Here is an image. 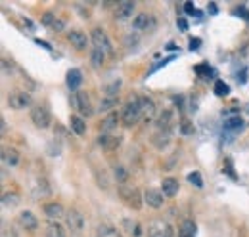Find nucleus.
<instances>
[{
	"label": "nucleus",
	"mask_w": 249,
	"mask_h": 237,
	"mask_svg": "<svg viewBox=\"0 0 249 237\" xmlns=\"http://www.w3.org/2000/svg\"><path fill=\"white\" fill-rule=\"evenodd\" d=\"M171 142V132L169 130H157L152 138V144L156 146L157 149H165Z\"/></svg>",
	"instance_id": "24"
},
{
	"label": "nucleus",
	"mask_w": 249,
	"mask_h": 237,
	"mask_svg": "<svg viewBox=\"0 0 249 237\" xmlns=\"http://www.w3.org/2000/svg\"><path fill=\"white\" fill-rule=\"evenodd\" d=\"M90 38H92L94 48L102 50V52H104L106 56L113 54V44H111V40H109L107 33L102 29V27H94L92 33H90Z\"/></svg>",
	"instance_id": "3"
},
{
	"label": "nucleus",
	"mask_w": 249,
	"mask_h": 237,
	"mask_svg": "<svg viewBox=\"0 0 249 237\" xmlns=\"http://www.w3.org/2000/svg\"><path fill=\"white\" fill-rule=\"evenodd\" d=\"M222 128L226 132H240L244 128V120L240 115H234V117H226L224 122H222Z\"/></svg>",
	"instance_id": "23"
},
{
	"label": "nucleus",
	"mask_w": 249,
	"mask_h": 237,
	"mask_svg": "<svg viewBox=\"0 0 249 237\" xmlns=\"http://www.w3.org/2000/svg\"><path fill=\"white\" fill-rule=\"evenodd\" d=\"M44 214H46V218L50 220V222H58V220H62L65 218V208L60 205V203H46L44 205Z\"/></svg>",
	"instance_id": "14"
},
{
	"label": "nucleus",
	"mask_w": 249,
	"mask_h": 237,
	"mask_svg": "<svg viewBox=\"0 0 249 237\" xmlns=\"http://www.w3.org/2000/svg\"><path fill=\"white\" fill-rule=\"evenodd\" d=\"M121 228H123L128 236H132V237L142 236V226H140L136 220H132V218H123V220H121Z\"/></svg>",
	"instance_id": "22"
},
{
	"label": "nucleus",
	"mask_w": 249,
	"mask_h": 237,
	"mask_svg": "<svg viewBox=\"0 0 249 237\" xmlns=\"http://www.w3.org/2000/svg\"><path fill=\"white\" fill-rule=\"evenodd\" d=\"M215 94L220 96V98H222V96H228V94H230L228 85H226L224 81H217V83H215Z\"/></svg>",
	"instance_id": "35"
},
{
	"label": "nucleus",
	"mask_w": 249,
	"mask_h": 237,
	"mask_svg": "<svg viewBox=\"0 0 249 237\" xmlns=\"http://www.w3.org/2000/svg\"><path fill=\"white\" fill-rule=\"evenodd\" d=\"M46 237H65V232L58 222H50L46 226Z\"/></svg>",
	"instance_id": "29"
},
{
	"label": "nucleus",
	"mask_w": 249,
	"mask_h": 237,
	"mask_svg": "<svg viewBox=\"0 0 249 237\" xmlns=\"http://www.w3.org/2000/svg\"><path fill=\"white\" fill-rule=\"evenodd\" d=\"M134 10H136V4H134L132 0H123V2H119V4L115 6V10H113V17H115L117 21H126V19L132 17Z\"/></svg>",
	"instance_id": "8"
},
{
	"label": "nucleus",
	"mask_w": 249,
	"mask_h": 237,
	"mask_svg": "<svg viewBox=\"0 0 249 237\" xmlns=\"http://www.w3.org/2000/svg\"><path fill=\"white\" fill-rule=\"evenodd\" d=\"M178 237H196V224H194L192 220H184V222L180 224Z\"/></svg>",
	"instance_id": "28"
},
{
	"label": "nucleus",
	"mask_w": 249,
	"mask_h": 237,
	"mask_svg": "<svg viewBox=\"0 0 249 237\" xmlns=\"http://www.w3.org/2000/svg\"><path fill=\"white\" fill-rule=\"evenodd\" d=\"M67 40H69V44H71L75 50H79V52L87 50V46H89V36L79 29L69 31V33H67Z\"/></svg>",
	"instance_id": "10"
},
{
	"label": "nucleus",
	"mask_w": 249,
	"mask_h": 237,
	"mask_svg": "<svg viewBox=\"0 0 249 237\" xmlns=\"http://www.w3.org/2000/svg\"><path fill=\"white\" fill-rule=\"evenodd\" d=\"M188 182L192 184V186H196V187H203V178L199 172H190L188 174Z\"/></svg>",
	"instance_id": "36"
},
{
	"label": "nucleus",
	"mask_w": 249,
	"mask_h": 237,
	"mask_svg": "<svg viewBox=\"0 0 249 237\" xmlns=\"http://www.w3.org/2000/svg\"><path fill=\"white\" fill-rule=\"evenodd\" d=\"M31 189H33V197H35V199L50 195V186H48V180H46V178H36Z\"/></svg>",
	"instance_id": "18"
},
{
	"label": "nucleus",
	"mask_w": 249,
	"mask_h": 237,
	"mask_svg": "<svg viewBox=\"0 0 249 237\" xmlns=\"http://www.w3.org/2000/svg\"><path fill=\"white\" fill-rule=\"evenodd\" d=\"M98 236L100 237H115V230H113V228H109V226H100Z\"/></svg>",
	"instance_id": "38"
},
{
	"label": "nucleus",
	"mask_w": 249,
	"mask_h": 237,
	"mask_svg": "<svg viewBox=\"0 0 249 237\" xmlns=\"http://www.w3.org/2000/svg\"><path fill=\"white\" fill-rule=\"evenodd\" d=\"M178 27L182 31H186L188 29V23H186V19H178Z\"/></svg>",
	"instance_id": "42"
},
{
	"label": "nucleus",
	"mask_w": 249,
	"mask_h": 237,
	"mask_svg": "<svg viewBox=\"0 0 249 237\" xmlns=\"http://www.w3.org/2000/svg\"><path fill=\"white\" fill-rule=\"evenodd\" d=\"M119 88H121V79H115V81H111L109 85L104 86V94H106V98H117Z\"/></svg>",
	"instance_id": "27"
},
{
	"label": "nucleus",
	"mask_w": 249,
	"mask_h": 237,
	"mask_svg": "<svg viewBox=\"0 0 249 237\" xmlns=\"http://www.w3.org/2000/svg\"><path fill=\"white\" fill-rule=\"evenodd\" d=\"M71 103H73V107L77 109V113H79L81 117H90V115L94 113L90 98L87 96V92H73V96H71Z\"/></svg>",
	"instance_id": "4"
},
{
	"label": "nucleus",
	"mask_w": 249,
	"mask_h": 237,
	"mask_svg": "<svg viewBox=\"0 0 249 237\" xmlns=\"http://www.w3.org/2000/svg\"><path fill=\"white\" fill-rule=\"evenodd\" d=\"M121 142H123L121 136H113V134H100V136H98V144L104 149H107V151L117 149L121 146Z\"/></svg>",
	"instance_id": "15"
},
{
	"label": "nucleus",
	"mask_w": 249,
	"mask_h": 237,
	"mask_svg": "<svg viewBox=\"0 0 249 237\" xmlns=\"http://www.w3.org/2000/svg\"><path fill=\"white\" fill-rule=\"evenodd\" d=\"M113 176L117 178V184H126L128 182V170L123 165H115L113 167Z\"/></svg>",
	"instance_id": "30"
},
{
	"label": "nucleus",
	"mask_w": 249,
	"mask_h": 237,
	"mask_svg": "<svg viewBox=\"0 0 249 237\" xmlns=\"http://www.w3.org/2000/svg\"><path fill=\"white\" fill-rule=\"evenodd\" d=\"M119 195H121V199L124 201V205L136 208V210L142 207V203H144V199H142L138 187H134V186L128 184V182H126V184H119Z\"/></svg>",
	"instance_id": "2"
},
{
	"label": "nucleus",
	"mask_w": 249,
	"mask_h": 237,
	"mask_svg": "<svg viewBox=\"0 0 249 237\" xmlns=\"http://www.w3.org/2000/svg\"><path fill=\"white\" fill-rule=\"evenodd\" d=\"M56 19H58V17H56L52 12H46V14L42 16V23H44V25H48V27H54Z\"/></svg>",
	"instance_id": "37"
},
{
	"label": "nucleus",
	"mask_w": 249,
	"mask_h": 237,
	"mask_svg": "<svg viewBox=\"0 0 249 237\" xmlns=\"http://www.w3.org/2000/svg\"><path fill=\"white\" fill-rule=\"evenodd\" d=\"M18 220H19L21 228H25V230H29V232H35V230L38 228V220H36V216L33 214L31 210H23V212H19Z\"/></svg>",
	"instance_id": "16"
},
{
	"label": "nucleus",
	"mask_w": 249,
	"mask_h": 237,
	"mask_svg": "<svg viewBox=\"0 0 249 237\" xmlns=\"http://www.w3.org/2000/svg\"><path fill=\"white\" fill-rule=\"evenodd\" d=\"M18 203H19V199H18L16 193H4V195H2V205H4V207H8V205L14 207V205H18Z\"/></svg>",
	"instance_id": "34"
},
{
	"label": "nucleus",
	"mask_w": 249,
	"mask_h": 237,
	"mask_svg": "<svg viewBox=\"0 0 249 237\" xmlns=\"http://www.w3.org/2000/svg\"><path fill=\"white\" fill-rule=\"evenodd\" d=\"M0 122H2V134H4V132H6V120H4V118H2V120H0Z\"/></svg>",
	"instance_id": "44"
},
{
	"label": "nucleus",
	"mask_w": 249,
	"mask_h": 237,
	"mask_svg": "<svg viewBox=\"0 0 249 237\" xmlns=\"http://www.w3.org/2000/svg\"><path fill=\"white\" fill-rule=\"evenodd\" d=\"M94 174H96L98 186H100L102 189H107V187H109V178H107V174L104 172V169H102V172H100V169H96V170H94Z\"/></svg>",
	"instance_id": "33"
},
{
	"label": "nucleus",
	"mask_w": 249,
	"mask_h": 237,
	"mask_svg": "<svg viewBox=\"0 0 249 237\" xmlns=\"http://www.w3.org/2000/svg\"><path fill=\"white\" fill-rule=\"evenodd\" d=\"M171 126H173V111L167 109L157 118V130H169L171 132Z\"/></svg>",
	"instance_id": "26"
},
{
	"label": "nucleus",
	"mask_w": 249,
	"mask_h": 237,
	"mask_svg": "<svg viewBox=\"0 0 249 237\" xmlns=\"http://www.w3.org/2000/svg\"><path fill=\"white\" fill-rule=\"evenodd\" d=\"M138 120H142V111H140V96H132L123 107L121 113V124L130 128L134 126Z\"/></svg>",
	"instance_id": "1"
},
{
	"label": "nucleus",
	"mask_w": 249,
	"mask_h": 237,
	"mask_svg": "<svg viewBox=\"0 0 249 237\" xmlns=\"http://www.w3.org/2000/svg\"><path fill=\"white\" fill-rule=\"evenodd\" d=\"M117 105H119V100H117V98H104V100L100 102V107H98V109H100V111H109V113H111V109L117 107Z\"/></svg>",
	"instance_id": "32"
},
{
	"label": "nucleus",
	"mask_w": 249,
	"mask_h": 237,
	"mask_svg": "<svg viewBox=\"0 0 249 237\" xmlns=\"http://www.w3.org/2000/svg\"><path fill=\"white\" fill-rule=\"evenodd\" d=\"M148 237H173V228L163 220H154L148 226Z\"/></svg>",
	"instance_id": "11"
},
{
	"label": "nucleus",
	"mask_w": 249,
	"mask_h": 237,
	"mask_svg": "<svg viewBox=\"0 0 249 237\" xmlns=\"http://www.w3.org/2000/svg\"><path fill=\"white\" fill-rule=\"evenodd\" d=\"M161 191L165 197H175L178 193V180L177 178H165L161 182Z\"/></svg>",
	"instance_id": "21"
},
{
	"label": "nucleus",
	"mask_w": 249,
	"mask_h": 237,
	"mask_svg": "<svg viewBox=\"0 0 249 237\" xmlns=\"http://www.w3.org/2000/svg\"><path fill=\"white\" fill-rule=\"evenodd\" d=\"M2 163L4 167H18L19 165V151L14 148H4L2 149Z\"/></svg>",
	"instance_id": "19"
},
{
	"label": "nucleus",
	"mask_w": 249,
	"mask_h": 237,
	"mask_svg": "<svg viewBox=\"0 0 249 237\" xmlns=\"http://www.w3.org/2000/svg\"><path fill=\"white\" fill-rule=\"evenodd\" d=\"M35 42H36V44H40L42 48H46V50H50V46H48V42H44V40H38V38H36Z\"/></svg>",
	"instance_id": "43"
},
{
	"label": "nucleus",
	"mask_w": 249,
	"mask_h": 237,
	"mask_svg": "<svg viewBox=\"0 0 249 237\" xmlns=\"http://www.w3.org/2000/svg\"><path fill=\"white\" fill-rule=\"evenodd\" d=\"M52 29L62 31L63 29V21H62V19H56V23H54V27H52Z\"/></svg>",
	"instance_id": "41"
},
{
	"label": "nucleus",
	"mask_w": 249,
	"mask_h": 237,
	"mask_svg": "<svg viewBox=\"0 0 249 237\" xmlns=\"http://www.w3.org/2000/svg\"><path fill=\"white\" fill-rule=\"evenodd\" d=\"M119 122H121V115L117 111L107 113V117L102 120V134H109L111 130H115L119 126Z\"/></svg>",
	"instance_id": "17"
},
{
	"label": "nucleus",
	"mask_w": 249,
	"mask_h": 237,
	"mask_svg": "<svg viewBox=\"0 0 249 237\" xmlns=\"http://www.w3.org/2000/svg\"><path fill=\"white\" fill-rule=\"evenodd\" d=\"M144 203H148V207L152 208H161L165 205V195H163L161 189L150 187V189L144 191Z\"/></svg>",
	"instance_id": "12"
},
{
	"label": "nucleus",
	"mask_w": 249,
	"mask_h": 237,
	"mask_svg": "<svg viewBox=\"0 0 249 237\" xmlns=\"http://www.w3.org/2000/svg\"><path fill=\"white\" fill-rule=\"evenodd\" d=\"M31 120L36 128H48L50 122H52V117H50V111L44 107V105H33L31 107Z\"/></svg>",
	"instance_id": "6"
},
{
	"label": "nucleus",
	"mask_w": 249,
	"mask_h": 237,
	"mask_svg": "<svg viewBox=\"0 0 249 237\" xmlns=\"http://www.w3.org/2000/svg\"><path fill=\"white\" fill-rule=\"evenodd\" d=\"M90 61H92V67H94V69H100V67L104 65V61H106V54H104L102 50L94 48L92 54H90Z\"/></svg>",
	"instance_id": "31"
},
{
	"label": "nucleus",
	"mask_w": 249,
	"mask_h": 237,
	"mask_svg": "<svg viewBox=\"0 0 249 237\" xmlns=\"http://www.w3.org/2000/svg\"><path fill=\"white\" fill-rule=\"evenodd\" d=\"M65 83H67V88L69 90L79 92V86H81V83H83V73H81L79 69H69Z\"/></svg>",
	"instance_id": "20"
},
{
	"label": "nucleus",
	"mask_w": 249,
	"mask_h": 237,
	"mask_svg": "<svg viewBox=\"0 0 249 237\" xmlns=\"http://www.w3.org/2000/svg\"><path fill=\"white\" fill-rule=\"evenodd\" d=\"M184 12H186V14H199V12L194 8V4H192V2H186V4H184Z\"/></svg>",
	"instance_id": "39"
},
{
	"label": "nucleus",
	"mask_w": 249,
	"mask_h": 237,
	"mask_svg": "<svg viewBox=\"0 0 249 237\" xmlns=\"http://www.w3.org/2000/svg\"><path fill=\"white\" fill-rule=\"evenodd\" d=\"M199 44H201V40H199V38H190V50H197V48H199Z\"/></svg>",
	"instance_id": "40"
},
{
	"label": "nucleus",
	"mask_w": 249,
	"mask_h": 237,
	"mask_svg": "<svg viewBox=\"0 0 249 237\" xmlns=\"http://www.w3.org/2000/svg\"><path fill=\"white\" fill-rule=\"evenodd\" d=\"M69 126H71V130L77 136H83L87 132V122H85V118L81 117V115H71L69 117Z\"/></svg>",
	"instance_id": "25"
},
{
	"label": "nucleus",
	"mask_w": 249,
	"mask_h": 237,
	"mask_svg": "<svg viewBox=\"0 0 249 237\" xmlns=\"http://www.w3.org/2000/svg\"><path fill=\"white\" fill-rule=\"evenodd\" d=\"M33 103L31 94L25 92V90H12L8 94V105L12 109H25Z\"/></svg>",
	"instance_id": "5"
},
{
	"label": "nucleus",
	"mask_w": 249,
	"mask_h": 237,
	"mask_svg": "<svg viewBox=\"0 0 249 237\" xmlns=\"http://www.w3.org/2000/svg\"><path fill=\"white\" fill-rule=\"evenodd\" d=\"M156 25L154 21V16L152 14H136L134 19H132V29L134 33H144V31H150L152 27Z\"/></svg>",
	"instance_id": "9"
},
{
	"label": "nucleus",
	"mask_w": 249,
	"mask_h": 237,
	"mask_svg": "<svg viewBox=\"0 0 249 237\" xmlns=\"http://www.w3.org/2000/svg\"><path fill=\"white\" fill-rule=\"evenodd\" d=\"M140 111H142V120L150 122L156 115V103L148 96H140Z\"/></svg>",
	"instance_id": "13"
},
{
	"label": "nucleus",
	"mask_w": 249,
	"mask_h": 237,
	"mask_svg": "<svg viewBox=\"0 0 249 237\" xmlns=\"http://www.w3.org/2000/svg\"><path fill=\"white\" fill-rule=\"evenodd\" d=\"M65 222H67V228L71 232H83L85 230V216L77 210V208H69L67 214H65Z\"/></svg>",
	"instance_id": "7"
}]
</instances>
